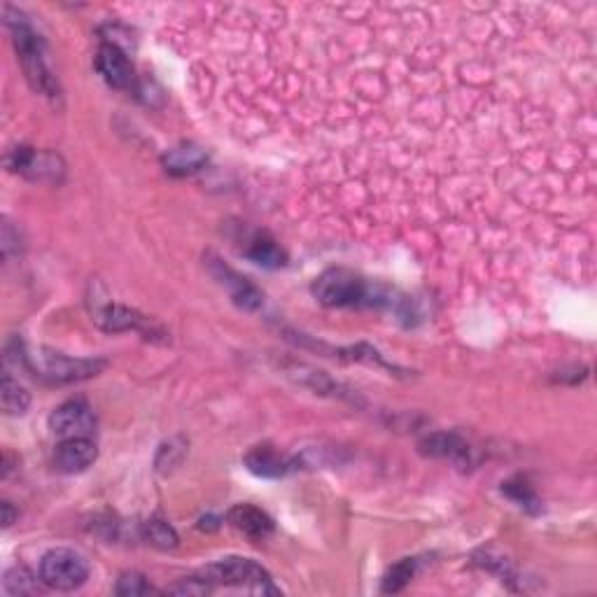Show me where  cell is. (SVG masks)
<instances>
[{"label":"cell","instance_id":"6da1fadb","mask_svg":"<svg viewBox=\"0 0 597 597\" xmlns=\"http://www.w3.org/2000/svg\"><path fill=\"white\" fill-rule=\"evenodd\" d=\"M5 26L10 28L14 49H17L21 68L31 87L47 98H59L61 89L45 59V40L35 33L31 21L21 10L5 5Z\"/></svg>","mask_w":597,"mask_h":597},{"label":"cell","instance_id":"7a4b0ae2","mask_svg":"<svg viewBox=\"0 0 597 597\" xmlns=\"http://www.w3.org/2000/svg\"><path fill=\"white\" fill-rule=\"evenodd\" d=\"M313 297L322 306L348 308V306H392L395 299L383 285L371 283L360 273L350 269H327L313 283Z\"/></svg>","mask_w":597,"mask_h":597},{"label":"cell","instance_id":"3957f363","mask_svg":"<svg viewBox=\"0 0 597 597\" xmlns=\"http://www.w3.org/2000/svg\"><path fill=\"white\" fill-rule=\"evenodd\" d=\"M17 346L19 360L24 362V367L47 383H80L98 376L105 369V360L101 357H66L54 353V350H40V353L31 355L21 341Z\"/></svg>","mask_w":597,"mask_h":597},{"label":"cell","instance_id":"277c9868","mask_svg":"<svg viewBox=\"0 0 597 597\" xmlns=\"http://www.w3.org/2000/svg\"><path fill=\"white\" fill-rule=\"evenodd\" d=\"M201 579H206L210 586H241L252 588L255 593H278L271 586V574L250 558L231 556L217 560L201 572Z\"/></svg>","mask_w":597,"mask_h":597},{"label":"cell","instance_id":"5b68a950","mask_svg":"<svg viewBox=\"0 0 597 597\" xmlns=\"http://www.w3.org/2000/svg\"><path fill=\"white\" fill-rule=\"evenodd\" d=\"M89 565L77 551L54 549L40 560V581L54 591H75L87 584Z\"/></svg>","mask_w":597,"mask_h":597},{"label":"cell","instance_id":"8992f818","mask_svg":"<svg viewBox=\"0 0 597 597\" xmlns=\"http://www.w3.org/2000/svg\"><path fill=\"white\" fill-rule=\"evenodd\" d=\"M5 164L10 171L21 173L33 182H61L66 173V164L56 152H40L33 147L19 145L7 152Z\"/></svg>","mask_w":597,"mask_h":597},{"label":"cell","instance_id":"52a82bcc","mask_svg":"<svg viewBox=\"0 0 597 597\" xmlns=\"http://www.w3.org/2000/svg\"><path fill=\"white\" fill-rule=\"evenodd\" d=\"M49 430L61 439L73 437H94L96 416L87 399L75 397L56 406L49 416Z\"/></svg>","mask_w":597,"mask_h":597},{"label":"cell","instance_id":"ba28073f","mask_svg":"<svg viewBox=\"0 0 597 597\" xmlns=\"http://www.w3.org/2000/svg\"><path fill=\"white\" fill-rule=\"evenodd\" d=\"M210 273H213V278L220 283L222 287H227L229 290V297L231 301L238 308H243V311H259V308L264 306V292L259 290L255 283H250L248 278L241 276V273H236L231 266H227L224 262H220L217 257H210Z\"/></svg>","mask_w":597,"mask_h":597},{"label":"cell","instance_id":"9c48e42d","mask_svg":"<svg viewBox=\"0 0 597 597\" xmlns=\"http://www.w3.org/2000/svg\"><path fill=\"white\" fill-rule=\"evenodd\" d=\"M98 327L105 329V332H140L145 334L147 339H152L154 334H161L164 332L157 325H152L150 318H145L143 313L133 311L129 306H119V304H105L96 311V318Z\"/></svg>","mask_w":597,"mask_h":597},{"label":"cell","instance_id":"30bf717a","mask_svg":"<svg viewBox=\"0 0 597 597\" xmlns=\"http://www.w3.org/2000/svg\"><path fill=\"white\" fill-rule=\"evenodd\" d=\"M96 70L101 73V77L110 87L115 89H131L133 80V66L129 61V56L117 42H103L96 52Z\"/></svg>","mask_w":597,"mask_h":597},{"label":"cell","instance_id":"8fae6325","mask_svg":"<svg viewBox=\"0 0 597 597\" xmlns=\"http://www.w3.org/2000/svg\"><path fill=\"white\" fill-rule=\"evenodd\" d=\"M418 448H420V453L427 455V458L451 460L460 467L474 465V448L469 446L458 432L427 434V437L418 444Z\"/></svg>","mask_w":597,"mask_h":597},{"label":"cell","instance_id":"7c38bea8","mask_svg":"<svg viewBox=\"0 0 597 597\" xmlns=\"http://www.w3.org/2000/svg\"><path fill=\"white\" fill-rule=\"evenodd\" d=\"M98 448L91 437L63 439L54 451V467L63 474H80L94 465Z\"/></svg>","mask_w":597,"mask_h":597},{"label":"cell","instance_id":"4fadbf2b","mask_svg":"<svg viewBox=\"0 0 597 597\" xmlns=\"http://www.w3.org/2000/svg\"><path fill=\"white\" fill-rule=\"evenodd\" d=\"M243 462L252 474L262 476V479H283L285 474H290L292 469H297L299 465V460L285 458V455H280L276 448L266 444L250 448Z\"/></svg>","mask_w":597,"mask_h":597},{"label":"cell","instance_id":"5bb4252c","mask_svg":"<svg viewBox=\"0 0 597 597\" xmlns=\"http://www.w3.org/2000/svg\"><path fill=\"white\" fill-rule=\"evenodd\" d=\"M227 521L231 528L248 537L250 542H264L266 537L273 535L271 516H266L262 509L252 507V504H236V507H231Z\"/></svg>","mask_w":597,"mask_h":597},{"label":"cell","instance_id":"9a60e30c","mask_svg":"<svg viewBox=\"0 0 597 597\" xmlns=\"http://www.w3.org/2000/svg\"><path fill=\"white\" fill-rule=\"evenodd\" d=\"M243 255L255 262L264 269H280V266L287 264V255L285 250L280 248L276 238L266 231H252V234L245 238L243 245Z\"/></svg>","mask_w":597,"mask_h":597},{"label":"cell","instance_id":"2e32d148","mask_svg":"<svg viewBox=\"0 0 597 597\" xmlns=\"http://www.w3.org/2000/svg\"><path fill=\"white\" fill-rule=\"evenodd\" d=\"M206 164H208L206 150H201L199 145H192V143H182L178 147H173V150H168V154L164 157L166 171L171 175H178V178L201 171Z\"/></svg>","mask_w":597,"mask_h":597},{"label":"cell","instance_id":"e0dca14e","mask_svg":"<svg viewBox=\"0 0 597 597\" xmlns=\"http://www.w3.org/2000/svg\"><path fill=\"white\" fill-rule=\"evenodd\" d=\"M0 404H3L5 416H24L28 406H31V395L7 371L3 374V381H0Z\"/></svg>","mask_w":597,"mask_h":597},{"label":"cell","instance_id":"ac0fdd59","mask_svg":"<svg viewBox=\"0 0 597 597\" xmlns=\"http://www.w3.org/2000/svg\"><path fill=\"white\" fill-rule=\"evenodd\" d=\"M502 493L507 495L511 502H516L521 509L530 511V514H539V511H542V502H539L535 488H532L528 479H523V476H516V479L504 481Z\"/></svg>","mask_w":597,"mask_h":597},{"label":"cell","instance_id":"d6986e66","mask_svg":"<svg viewBox=\"0 0 597 597\" xmlns=\"http://www.w3.org/2000/svg\"><path fill=\"white\" fill-rule=\"evenodd\" d=\"M143 537L147 544H152L154 549L159 551H173L175 546L180 544V537L178 532L173 530V525L159 521V518H150V521L143 525Z\"/></svg>","mask_w":597,"mask_h":597},{"label":"cell","instance_id":"ffe728a7","mask_svg":"<svg viewBox=\"0 0 597 597\" xmlns=\"http://www.w3.org/2000/svg\"><path fill=\"white\" fill-rule=\"evenodd\" d=\"M416 570H418V558L399 560V563L392 565L388 570V574L383 577L381 591L388 593V595L404 591V588L413 581V577H416Z\"/></svg>","mask_w":597,"mask_h":597},{"label":"cell","instance_id":"44dd1931","mask_svg":"<svg viewBox=\"0 0 597 597\" xmlns=\"http://www.w3.org/2000/svg\"><path fill=\"white\" fill-rule=\"evenodd\" d=\"M3 588L7 595H35L38 593V579L28 567L17 565L5 572Z\"/></svg>","mask_w":597,"mask_h":597},{"label":"cell","instance_id":"7402d4cb","mask_svg":"<svg viewBox=\"0 0 597 597\" xmlns=\"http://www.w3.org/2000/svg\"><path fill=\"white\" fill-rule=\"evenodd\" d=\"M115 593L119 597H143V595H157L159 591L143 577V574L126 572L119 577Z\"/></svg>","mask_w":597,"mask_h":597},{"label":"cell","instance_id":"603a6c76","mask_svg":"<svg viewBox=\"0 0 597 597\" xmlns=\"http://www.w3.org/2000/svg\"><path fill=\"white\" fill-rule=\"evenodd\" d=\"M187 453V444L182 439H171L168 444H164L159 448V455H157V469L161 474L171 472L173 467L180 465L182 455Z\"/></svg>","mask_w":597,"mask_h":597},{"label":"cell","instance_id":"cb8c5ba5","mask_svg":"<svg viewBox=\"0 0 597 597\" xmlns=\"http://www.w3.org/2000/svg\"><path fill=\"white\" fill-rule=\"evenodd\" d=\"M210 591H213V586H210L206 579H185L180 581V584L166 588V593L173 595H206Z\"/></svg>","mask_w":597,"mask_h":597},{"label":"cell","instance_id":"d4e9b609","mask_svg":"<svg viewBox=\"0 0 597 597\" xmlns=\"http://www.w3.org/2000/svg\"><path fill=\"white\" fill-rule=\"evenodd\" d=\"M19 518V511L12 507V502H3V528H12L14 523H17Z\"/></svg>","mask_w":597,"mask_h":597},{"label":"cell","instance_id":"484cf974","mask_svg":"<svg viewBox=\"0 0 597 597\" xmlns=\"http://www.w3.org/2000/svg\"><path fill=\"white\" fill-rule=\"evenodd\" d=\"M199 528H201V530H217V528H220V518H215V516L201 518V521H199Z\"/></svg>","mask_w":597,"mask_h":597}]
</instances>
